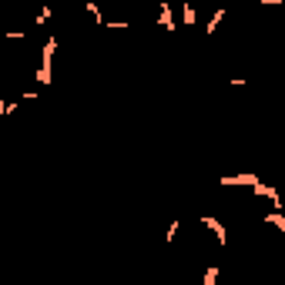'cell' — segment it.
<instances>
[{"mask_svg": "<svg viewBox=\"0 0 285 285\" xmlns=\"http://www.w3.org/2000/svg\"><path fill=\"white\" fill-rule=\"evenodd\" d=\"M54 51H57V41L47 37L44 51H41V67H37V84L41 88H51L54 84Z\"/></svg>", "mask_w": 285, "mask_h": 285, "instance_id": "1", "label": "cell"}, {"mask_svg": "<svg viewBox=\"0 0 285 285\" xmlns=\"http://www.w3.org/2000/svg\"><path fill=\"white\" fill-rule=\"evenodd\" d=\"M262 178L255 175V171H241V175H231V178H218V185L221 188H252L258 185Z\"/></svg>", "mask_w": 285, "mask_h": 285, "instance_id": "2", "label": "cell"}, {"mask_svg": "<svg viewBox=\"0 0 285 285\" xmlns=\"http://www.w3.org/2000/svg\"><path fill=\"white\" fill-rule=\"evenodd\" d=\"M252 195L255 198H268V201H272V208H285V205H282V195H278V188H275V185L258 181V185H252Z\"/></svg>", "mask_w": 285, "mask_h": 285, "instance_id": "3", "label": "cell"}, {"mask_svg": "<svg viewBox=\"0 0 285 285\" xmlns=\"http://www.w3.org/2000/svg\"><path fill=\"white\" fill-rule=\"evenodd\" d=\"M201 225H205L208 231H215V241H218L221 248L228 245V231H225V225H221V221L215 218V215H201Z\"/></svg>", "mask_w": 285, "mask_h": 285, "instance_id": "4", "label": "cell"}, {"mask_svg": "<svg viewBox=\"0 0 285 285\" xmlns=\"http://www.w3.org/2000/svg\"><path fill=\"white\" fill-rule=\"evenodd\" d=\"M158 24H161V31H168V34H175V14H171V4L168 0H161V11H158Z\"/></svg>", "mask_w": 285, "mask_h": 285, "instance_id": "5", "label": "cell"}, {"mask_svg": "<svg viewBox=\"0 0 285 285\" xmlns=\"http://www.w3.org/2000/svg\"><path fill=\"white\" fill-rule=\"evenodd\" d=\"M262 221H265V225H272V228H278V231H285V215H282V208L265 211V215H262Z\"/></svg>", "mask_w": 285, "mask_h": 285, "instance_id": "6", "label": "cell"}, {"mask_svg": "<svg viewBox=\"0 0 285 285\" xmlns=\"http://www.w3.org/2000/svg\"><path fill=\"white\" fill-rule=\"evenodd\" d=\"M225 17H228V11H225V7H218V11H215V14H211V17H208V27H205V34H208V37H211V34L218 31V24L225 21Z\"/></svg>", "mask_w": 285, "mask_h": 285, "instance_id": "7", "label": "cell"}, {"mask_svg": "<svg viewBox=\"0 0 285 285\" xmlns=\"http://www.w3.org/2000/svg\"><path fill=\"white\" fill-rule=\"evenodd\" d=\"M84 7H88V14H91V21H94V24H108V17H104V11H101V7L94 4V0H88Z\"/></svg>", "mask_w": 285, "mask_h": 285, "instance_id": "8", "label": "cell"}, {"mask_svg": "<svg viewBox=\"0 0 285 285\" xmlns=\"http://www.w3.org/2000/svg\"><path fill=\"white\" fill-rule=\"evenodd\" d=\"M198 21V14H195V7H191V4H185V7H181V24H188V27H191V24Z\"/></svg>", "mask_w": 285, "mask_h": 285, "instance_id": "9", "label": "cell"}, {"mask_svg": "<svg viewBox=\"0 0 285 285\" xmlns=\"http://www.w3.org/2000/svg\"><path fill=\"white\" fill-rule=\"evenodd\" d=\"M201 282H205V285H215V282H218V265H208L205 275H201Z\"/></svg>", "mask_w": 285, "mask_h": 285, "instance_id": "10", "label": "cell"}, {"mask_svg": "<svg viewBox=\"0 0 285 285\" xmlns=\"http://www.w3.org/2000/svg\"><path fill=\"white\" fill-rule=\"evenodd\" d=\"M178 231H181V221H171V225H168V231H165V241H168V245H171V241H175L178 238Z\"/></svg>", "mask_w": 285, "mask_h": 285, "instance_id": "11", "label": "cell"}, {"mask_svg": "<svg viewBox=\"0 0 285 285\" xmlns=\"http://www.w3.org/2000/svg\"><path fill=\"white\" fill-rule=\"evenodd\" d=\"M34 21H37V24H41V27H44V24L51 21V7H47V4H44V7L37 11V17H34Z\"/></svg>", "mask_w": 285, "mask_h": 285, "instance_id": "12", "label": "cell"}, {"mask_svg": "<svg viewBox=\"0 0 285 285\" xmlns=\"http://www.w3.org/2000/svg\"><path fill=\"white\" fill-rule=\"evenodd\" d=\"M108 27H111V31H128L131 21H108Z\"/></svg>", "mask_w": 285, "mask_h": 285, "instance_id": "13", "label": "cell"}, {"mask_svg": "<svg viewBox=\"0 0 285 285\" xmlns=\"http://www.w3.org/2000/svg\"><path fill=\"white\" fill-rule=\"evenodd\" d=\"M14 108H17L14 101H0V114H14Z\"/></svg>", "mask_w": 285, "mask_h": 285, "instance_id": "14", "label": "cell"}, {"mask_svg": "<svg viewBox=\"0 0 285 285\" xmlns=\"http://www.w3.org/2000/svg\"><path fill=\"white\" fill-rule=\"evenodd\" d=\"M4 37H7V41H21V37H27V34H24V31H7Z\"/></svg>", "mask_w": 285, "mask_h": 285, "instance_id": "15", "label": "cell"}, {"mask_svg": "<svg viewBox=\"0 0 285 285\" xmlns=\"http://www.w3.org/2000/svg\"><path fill=\"white\" fill-rule=\"evenodd\" d=\"M258 4H272V7H278V4H282V0H258Z\"/></svg>", "mask_w": 285, "mask_h": 285, "instance_id": "16", "label": "cell"}]
</instances>
